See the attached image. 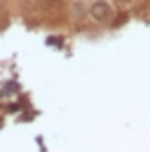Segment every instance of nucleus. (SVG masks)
Listing matches in <instances>:
<instances>
[{
  "label": "nucleus",
  "instance_id": "7ed1b4c3",
  "mask_svg": "<svg viewBox=\"0 0 150 152\" xmlns=\"http://www.w3.org/2000/svg\"><path fill=\"white\" fill-rule=\"evenodd\" d=\"M68 14H70V18H72L74 22H80L82 18H86V2H84V0H72Z\"/></svg>",
  "mask_w": 150,
  "mask_h": 152
},
{
  "label": "nucleus",
  "instance_id": "f257e3e1",
  "mask_svg": "<svg viewBox=\"0 0 150 152\" xmlns=\"http://www.w3.org/2000/svg\"><path fill=\"white\" fill-rule=\"evenodd\" d=\"M90 16L94 18V22L98 24H106L112 20V6L106 2V0H96L92 6H90Z\"/></svg>",
  "mask_w": 150,
  "mask_h": 152
},
{
  "label": "nucleus",
  "instance_id": "39448f33",
  "mask_svg": "<svg viewBox=\"0 0 150 152\" xmlns=\"http://www.w3.org/2000/svg\"><path fill=\"white\" fill-rule=\"evenodd\" d=\"M132 0H116V4H130Z\"/></svg>",
  "mask_w": 150,
  "mask_h": 152
},
{
  "label": "nucleus",
  "instance_id": "f03ea898",
  "mask_svg": "<svg viewBox=\"0 0 150 152\" xmlns=\"http://www.w3.org/2000/svg\"><path fill=\"white\" fill-rule=\"evenodd\" d=\"M64 8V0H42V12H46L48 16H60Z\"/></svg>",
  "mask_w": 150,
  "mask_h": 152
},
{
  "label": "nucleus",
  "instance_id": "20e7f679",
  "mask_svg": "<svg viewBox=\"0 0 150 152\" xmlns=\"http://www.w3.org/2000/svg\"><path fill=\"white\" fill-rule=\"evenodd\" d=\"M24 10L28 14H36L42 10V0H24Z\"/></svg>",
  "mask_w": 150,
  "mask_h": 152
}]
</instances>
